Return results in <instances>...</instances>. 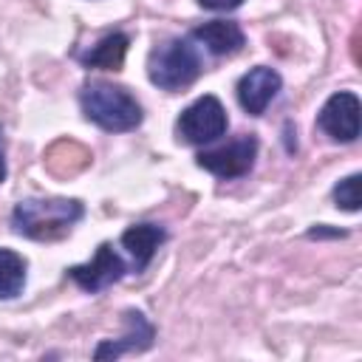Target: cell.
I'll use <instances>...</instances> for the list:
<instances>
[{"instance_id": "6da1fadb", "label": "cell", "mask_w": 362, "mask_h": 362, "mask_svg": "<svg viewBox=\"0 0 362 362\" xmlns=\"http://www.w3.org/2000/svg\"><path fill=\"white\" fill-rule=\"evenodd\" d=\"M82 215L85 206L76 198H25L14 206L11 226L31 240H59L82 221Z\"/></svg>"}, {"instance_id": "7a4b0ae2", "label": "cell", "mask_w": 362, "mask_h": 362, "mask_svg": "<svg viewBox=\"0 0 362 362\" xmlns=\"http://www.w3.org/2000/svg\"><path fill=\"white\" fill-rule=\"evenodd\" d=\"M79 105H82L85 119L99 124L107 133H127L141 124V105L122 85L90 82L82 88Z\"/></svg>"}, {"instance_id": "3957f363", "label": "cell", "mask_w": 362, "mask_h": 362, "mask_svg": "<svg viewBox=\"0 0 362 362\" xmlns=\"http://www.w3.org/2000/svg\"><path fill=\"white\" fill-rule=\"evenodd\" d=\"M150 82L161 90H181L189 88L201 74V54L192 45V37H175L153 48L147 62Z\"/></svg>"}, {"instance_id": "277c9868", "label": "cell", "mask_w": 362, "mask_h": 362, "mask_svg": "<svg viewBox=\"0 0 362 362\" xmlns=\"http://www.w3.org/2000/svg\"><path fill=\"white\" fill-rule=\"evenodd\" d=\"M226 127H229V119L218 96H201L189 107H184L178 116V139H184L187 144L215 141L218 136L226 133Z\"/></svg>"}, {"instance_id": "5b68a950", "label": "cell", "mask_w": 362, "mask_h": 362, "mask_svg": "<svg viewBox=\"0 0 362 362\" xmlns=\"http://www.w3.org/2000/svg\"><path fill=\"white\" fill-rule=\"evenodd\" d=\"M255 158H257V139L255 136H243V139L229 141L223 147L198 153V167H204L206 173L229 181V178L246 175L252 170Z\"/></svg>"}, {"instance_id": "8992f818", "label": "cell", "mask_w": 362, "mask_h": 362, "mask_svg": "<svg viewBox=\"0 0 362 362\" xmlns=\"http://www.w3.org/2000/svg\"><path fill=\"white\" fill-rule=\"evenodd\" d=\"M359 96L351 90H339L328 96V102L317 113V127L334 141H356L359 136Z\"/></svg>"}, {"instance_id": "52a82bcc", "label": "cell", "mask_w": 362, "mask_h": 362, "mask_svg": "<svg viewBox=\"0 0 362 362\" xmlns=\"http://www.w3.org/2000/svg\"><path fill=\"white\" fill-rule=\"evenodd\" d=\"M124 274H127V263L122 260L119 252H113L110 243H102V246L96 249L93 260L68 269V277H71L79 288H85V291H90V294H96V291H102V288L119 283Z\"/></svg>"}, {"instance_id": "ba28073f", "label": "cell", "mask_w": 362, "mask_h": 362, "mask_svg": "<svg viewBox=\"0 0 362 362\" xmlns=\"http://www.w3.org/2000/svg\"><path fill=\"white\" fill-rule=\"evenodd\" d=\"M280 88H283L280 74L274 68H269V65H257V68H252L249 74L240 76V82H238V102H240V107L249 116H260L274 102Z\"/></svg>"}, {"instance_id": "9c48e42d", "label": "cell", "mask_w": 362, "mask_h": 362, "mask_svg": "<svg viewBox=\"0 0 362 362\" xmlns=\"http://www.w3.org/2000/svg\"><path fill=\"white\" fill-rule=\"evenodd\" d=\"M124 322L127 331L119 339H105L99 342V348L93 351V359H110V356H122V354H136V351H147L156 339V328L153 322L141 314V311H124Z\"/></svg>"}, {"instance_id": "30bf717a", "label": "cell", "mask_w": 362, "mask_h": 362, "mask_svg": "<svg viewBox=\"0 0 362 362\" xmlns=\"http://www.w3.org/2000/svg\"><path fill=\"white\" fill-rule=\"evenodd\" d=\"M164 240H167V232L158 223H133L122 232V246L130 252L136 272H144L150 266V260L156 257Z\"/></svg>"}, {"instance_id": "8fae6325", "label": "cell", "mask_w": 362, "mask_h": 362, "mask_svg": "<svg viewBox=\"0 0 362 362\" xmlns=\"http://www.w3.org/2000/svg\"><path fill=\"white\" fill-rule=\"evenodd\" d=\"M192 40L201 42L209 54L215 57H226V54H235L243 48L246 37H243V28L232 20H209L204 25H198L192 31Z\"/></svg>"}, {"instance_id": "7c38bea8", "label": "cell", "mask_w": 362, "mask_h": 362, "mask_svg": "<svg viewBox=\"0 0 362 362\" xmlns=\"http://www.w3.org/2000/svg\"><path fill=\"white\" fill-rule=\"evenodd\" d=\"M127 34L113 31L107 37H102L90 51L82 54V65L85 68H102V71H119L124 65V54H127Z\"/></svg>"}, {"instance_id": "4fadbf2b", "label": "cell", "mask_w": 362, "mask_h": 362, "mask_svg": "<svg viewBox=\"0 0 362 362\" xmlns=\"http://www.w3.org/2000/svg\"><path fill=\"white\" fill-rule=\"evenodd\" d=\"M25 257L0 246V300H14L25 288Z\"/></svg>"}, {"instance_id": "5bb4252c", "label": "cell", "mask_w": 362, "mask_h": 362, "mask_svg": "<svg viewBox=\"0 0 362 362\" xmlns=\"http://www.w3.org/2000/svg\"><path fill=\"white\" fill-rule=\"evenodd\" d=\"M334 201H337V206H342L348 212H356L359 209V175L356 173L348 175V178H342L334 187Z\"/></svg>"}, {"instance_id": "9a60e30c", "label": "cell", "mask_w": 362, "mask_h": 362, "mask_svg": "<svg viewBox=\"0 0 362 362\" xmlns=\"http://www.w3.org/2000/svg\"><path fill=\"white\" fill-rule=\"evenodd\" d=\"M204 8H209V11H232V8H238L243 0H198Z\"/></svg>"}, {"instance_id": "2e32d148", "label": "cell", "mask_w": 362, "mask_h": 362, "mask_svg": "<svg viewBox=\"0 0 362 362\" xmlns=\"http://www.w3.org/2000/svg\"><path fill=\"white\" fill-rule=\"evenodd\" d=\"M6 181V136H3V127H0V184Z\"/></svg>"}]
</instances>
